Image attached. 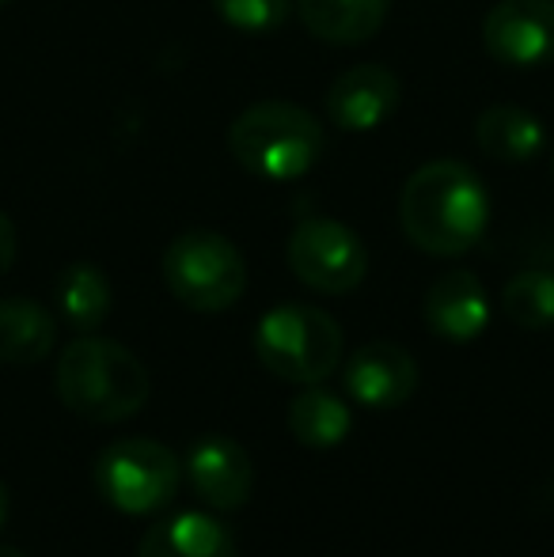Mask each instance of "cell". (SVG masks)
<instances>
[{"label": "cell", "instance_id": "cell-15", "mask_svg": "<svg viewBox=\"0 0 554 557\" xmlns=\"http://www.w3.org/2000/svg\"><path fill=\"white\" fill-rule=\"evenodd\" d=\"M58 345V319L35 300H0V364L27 368L46 360Z\"/></svg>", "mask_w": 554, "mask_h": 557}, {"label": "cell", "instance_id": "cell-2", "mask_svg": "<svg viewBox=\"0 0 554 557\" xmlns=\"http://www.w3.org/2000/svg\"><path fill=\"white\" fill-rule=\"evenodd\" d=\"M152 395L148 368L134 349L99 334H81L58 357V398L84 421L119 425L145 410Z\"/></svg>", "mask_w": 554, "mask_h": 557}, {"label": "cell", "instance_id": "cell-6", "mask_svg": "<svg viewBox=\"0 0 554 557\" xmlns=\"http://www.w3.org/2000/svg\"><path fill=\"white\" fill-rule=\"evenodd\" d=\"M91 485L114 512L152 516L175 500L183 485V459L168 444L130 436V441L107 444L96 455Z\"/></svg>", "mask_w": 554, "mask_h": 557}, {"label": "cell", "instance_id": "cell-10", "mask_svg": "<svg viewBox=\"0 0 554 557\" xmlns=\"http://www.w3.org/2000/svg\"><path fill=\"white\" fill-rule=\"evenodd\" d=\"M342 387L365 410H395L418 391V360L395 342H369L346 360Z\"/></svg>", "mask_w": 554, "mask_h": 557}, {"label": "cell", "instance_id": "cell-4", "mask_svg": "<svg viewBox=\"0 0 554 557\" xmlns=\"http://www.w3.org/2000/svg\"><path fill=\"white\" fill-rule=\"evenodd\" d=\"M255 357L285 383H323L342 364V326L308 304L270 308L255 326Z\"/></svg>", "mask_w": 554, "mask_h": 557}, {"label": "cell", "instance_id": "cell-9", "mask_svg": "<svg viewBox=\"0 0 554 557\" xmlns=\"http://www.w3.org/2000/svg\"><path fill=\"white\" fill-rule=\"evenodd\" d=\"M183 474L190 482L194 497L213 508V512H239L255 490L251 455L232 436H201V441H194L183 459Z\"/></svg>", "mask_w": 554, "mask_h": 557}, {"label": "cell", "instance_id": "cell-23", "mask_svg": "<svg viewBox=\"0 0 554 557\" xmlns=\"http://www.w3.org/2000/svg\"><path fill=\"white\" fill-rule=\"evenodd\" d=\"M0 557H27V554L15 550V546H0Z\"/></svg>", "mask_w": 554, "mask_h": 557}, {"label": "cell", "instance_id": "cell-21", "mask_svg": "<svg viewBox=\"0 0 554 557\" xmlns=\"http://www.w3.org/2000/svg\"><path fill=\"white\" fill-rule=\"evenodd\" d=\"M12 262H15V224L0 213V277L12 270Z\"/></svg>", "mask_w": 554, "mask_h": 557}, {"label": "cell", "instance_id": "cell-22", "mask_svg": "<svg viewBox=\"0 0 554 557\" xmlns=\"http://www.w3.org/2000/svg\"><path fill=\"white\" fill-rule=\"evenodd\" d=\"M8 523V485L0 482V528Z\"/></svg>", "mask_w": 554, "mask_h": 557}, {"label": "cell", "instance_id": "cell-20", "mask_svg": "<svg viewBox=\"0 0 554 557\" xmlns=\"http://www.w3.org/2000/svg\"><path fill=\"white\" fill-rule=\"evenodd\" d=\"M213 8L239 35H270L288 20L293 0H213Z\"/></svg>", "mask_w": 554, "mask_h": 557}, {"label": "cell", "instance_id": "cell-17", "mask_svg": "<svg viewBox=\"0 0 554 557\" xmlns=\"http://www.w3.org/2000/svg\"><path fill=\"white\" fill-rule=\"evenodd\" d=\"M288 433L308 451H331L342 447L354 429V413H349L346 398H338L334 391H323L319 383L304 387L300 395L288 403Z\"/></svg>", "mask_w": 554, "mask_h": 557}, {"label": "cell", "instance_id": "cell-13", "mask_svg": "<svg viewBox=\"0 0 554 557\" xmlns=\"http://www.w3.org/2000/svg\"><path fill=\"white\" fill-rule=\"evenodd\" d=\"M137 557H236V539L213 512H178L145 531Z\"/></svg>", "mask_w": 554, "mask_h": 557}, {"label": "cell", "instance_id": "cell-18", "mask_svg": "<svg viewBox=\"0 0 554 557\" xmlns=\"http://www.w3.org/2000/svg\"><path fill=\"white\" fill-rule=\"evenodd\" d=\"M58 311L65 319V326H73L76 334H96L111 315V281L99 265L91 262H73L58 273Z\"/></svg>", "mask_w": 554, "mask_h": 557}, {"label": "cell", "instance_id": "cell-1", "mask_svg": "<svg viewBox=\"0 0 554 557\" xmlns=\"http://www.w3.org/2000/svg\"><path fill=\"white\" fill-rule=\"evenodd\" d=\"M399 224L418 250L459 258L490 227V194L482 178L459 160L421 163L399 198Z\"/></svg>", "mask_w": 554, "mask_h": 557}, {"label": "cell", "instance_id": "cell-8", "mask_svg": "<svg viewBox=\"0 0 554 557\" xmlns=\"http://www.w3.org/2000/svg\"><path fill=\"white\" fill-rule=\"evenodd\" d=\"M487 53L505 69H543L554 61V0H502L482 20Z\"/></svg>", "mask_w": 554, "mask_h": 557}, {"label": "cell", "instance_id": "cell-24", "mask_svg": "<svg viewBox=\"0 0 554 557\" xmlns=\"http://www.w3.org/2000/svg\"><path fill=\"white\" fill-rule=\"evenodd\" d=\"M4 4H8V0H0V8H4Z\"/></svg>", "mask_w": 554, "mask_h": 557}, {"label": "cell", "instance_id": "cell-16", "mask_svg": "<svg viewBox=\"0 0 554 557\" xmlns=\"http://www.w3.org/2000/svg\"><path fill=\"white\" fill-rule=\"evenodd\" d=\"M475 145L497 163H528L543 152L547 129L525 107H490L475 122Z\"/></svg>", "mask_w": 554, "mask_h": 557}, {"label": "cell", "instance_id": "cell-19", "mask_svg": "<svg viewBox=\"0 0 554 557\" xmlns=\"http://www.w3.org/2000/svg\"><path fill=\"white\" fill-rule=\"evenodd\" d=\"M502 308L509 323L525 331H547L554 326V273L551 270H525L505 285Z\"/></svg>", "mask_w": 554, "mask_h": 557}, {"label": "cell", "instance_id": "cell-12", "mask_svg": "<svg viewBox=\"0 0 554 557\" xmlns=\"http://www.w3.org/2000/svg\"><path fill=\"white\" fill-rule=\"evenodd\" d=\"M426 326L444 342H475L490 326V300L471 270H448L429 285L421 304Z\"/></svg>", "mask_w": 554, "mask_h": 557}, {"label": "cell", "instance_id": "cell-14", "mask_svg": "<svg viewBox=\"0 0 554 557\" xmlns=\"http://www.w3.org/2000/svg\"><path fill=\"white\" fill-rule=\"evenodd\" d=\"M300 20L327 46H361L380 35L392 0H296Z\"/></svg>", "mask_w": 554, "mask_h": 557}, {"label": "cell", "instance_id": "cell-7", "mask_svg": "<svg viewBox=\"0 0 554 557\" xmlns=\"http://www.w3.org/2000/svg\"><path fill=\"white\" fill-rule=\"evenodd\" d=\"M288 270L300 285L323 296H346L369 273V250L354 227L327 221V216H308L288 235Z\"/></svg>", "mask_w": 554, "mask_h": 557}, {"label": "cell", "instance_id": "cell-11", "mask_svg": "<svg viewBox=\"0 0 554 557\" xmlns=\"http://www.w3.org/2000/svg\"><path fill=\"white\" fill-rule=\"evenodd\" d=\"M403 103V81L387 65H354L327 91V114L342 133H372Z\"/></svg>", "mask_w": 554, "mask_h": 557}, {"label": "cell", "instance_id": "cell-5", "mask_svg": "<svg viewBox=\"0 0 554 557\" xmlns=\"http://www.w3.org/2000/svg\"><path fill=\"white\" fill-rule=\"evenodd\" d=\"M163 285L183 308L213 315L229 311L247 293V262L239 247L221 232H183L163 250Z\"/></svg>", "mask_w": 554, "mask_h": 557}, {"label": "cell", "instance_id": "cell-3", "mask_svg": "<svg viewBox=\"0 0 554 557\" xmlns=\"http://www.w3.org/2000/svg\"><path fill=\"white\" fill-rule=\"evenodd\" d=\"M323 148L327 137L316 114H308L296 103H281V99L247 107L229 125L232 160L267 183H293V178L308 175L323 156Z\"/></svg>", "mask_w": 554, "mask_h": 557}]
</instances>
